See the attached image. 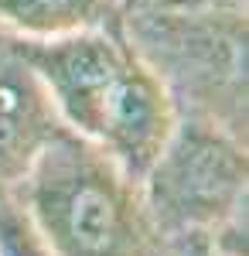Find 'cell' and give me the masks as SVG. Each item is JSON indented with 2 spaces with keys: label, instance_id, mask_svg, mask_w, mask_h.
<instances>
[{
  "label": "cell",
  "instance_id": "obj_7",
  "mask_svg": "<svg viewBox=\"0 0 249 256\" xmlns=\"http://www.w3.org/2000/svg\"><path fill=\"white\" fill-rule=\"evenodd\" d=\"M0 256H55L14 195H0Z\"/></svg>",
  "mask_w": 249,
  "mask_h": 256
},
{
  "label": "cell",
  "instance_id": "obj_3",
  "mask_svg": "<svg viewBox=\"0 0 249 256\" xmlns=\"http://www.w3.org/2000/svg\"><path fill=\"white\" fill-rule=\"evenodd\" d=\"M120 24L178 116L246 140V0H120Z\"/></svg>",
  "mask_w": 249,
  "mask_h": 256
},
{
  "label": "cell",
  "instance_id": "obj_8",
  "mask_svg": "<svg viewBox=\"0 0 249 256\" xmlns=\"http://www.w3.org/2000/svg\"><path fill=\"white\" fill-rule=\"evenodd\" d=\"M164 256H222L212 250V242L205 236H184V239H174L168 242Z\"/></svg>",
  "mask_w": 249,
  "mask_h": 256
},
{
  "label": "cell",
  "instance_id": "obj_6",
  "mask_svg": "<svg viewBox=\"0 0 249 256\" xmlns=\"http://www.w3.org/2000/svg\"><path fill=\"white\" fill-rule=\"evenodd\" d=\"M120 0H0V31L10 41H44L99 28Z\"/></svg>",
  "mask_w": 249,
  "mask_h": 256
},
{
  "label": "cell",
  "instance_id": "obj_1",
  "mask_svg": "<svg viewBox=\"0 0 249 256\" xmlns=\"http://www.w3.org/2000/svg\"><path fill=\"white\" fill-rule=\"evenodd\" d=\"M10 44L34 68L62 126L144 181L178 126V106L123 34L120 10L89 31Z\"/></svg>",
  "mask_w": 249,
  "mask_h": 256
},
{
  "label": "cell",
  "instance_id": "obj_4",
  "mask_svg": "<svg viewBox=\"0 0 249 256\" xmlns=\"http://www.w3.org/2000/svg\"><path fill=\"white\" fill-rule=\"evenodd\" d=\"M160 236H208L236 205L249 202L246 140L202 116H178L171 140L140 181Z\"/></svg>",
  "mask_w": 249,
  "mask_h": 256
},
{
  "label": "cell",
  "instance_id": "obj_5",
  "mask_svg": "<svg viewBox=\"0 0 249 256\" xmlns=\"http://www.w3.org/2000/svg\"><path fill=\"white\" fill-rule=\"evenodd\" d=\"M62 130L34 68L7 41L0 44V195H14L41 147Z\"/></svg>",
  "mask_w": 249,
  "mask_h": 256
},
{
  "label": "cell",
  "instance_id": "obj_9",
  "mask_svg": "<svg viewBox=\"0 0 249 256\" xmlns=\"http://www.w3.org/2000/svg\"><path fill=\"white\" fill-rule=\"evenodd\" d=\"M7 41H10V38H7V34H4V31H0V44H7Z\"/></svg>",
  "mask_w": 249,
  "mask_h": 256
},
{
  "label": "cell",
  "instance_id": "obj_2",
  "mask_svg": "<svg viewBox=\"0 0 249 256\" xmlns=\"http://www.w3.org/2000/svg\"><path fill=\"white\" fill-rule=\"evenodd\" d=\"M14 198L55 256H164L168 250L140 181L65 126L41 147Z\"/></svg>",
  "mask_w": 249,
  "mask_h": 256
}]
</instances>
